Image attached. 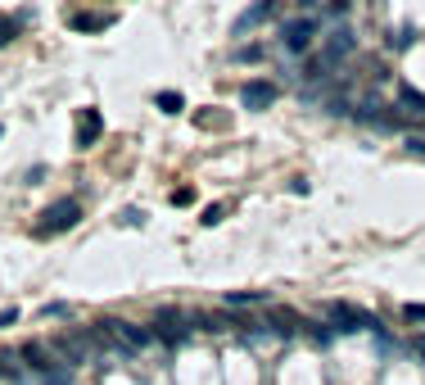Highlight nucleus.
<instances>
[{"label": "nucleus", "mask_w": 425, "mask_h": 385, "mask_svg": "<svg viewBox=\"0 0 425 385\" xmlns=\"http://www.w3.org/2000/svg\"><path fill=\"white\" fill-rule=\"evenodd\" d=\"M353 46H357V36L348 32V28H335L326 41H321V55L308 64V78H317V82H330V73L344 64L348 55H353Z\"/></svg>", "instance_id": "1"}, {"label": "nucleus", "mask_w": 425, "mask_h": 385, "mask_svg": "<svg viewBox=\"0 0 425 385\" xmlns=\"http://www.w3.org/2000/svg\"><path fill=\"white\" fill-rule=\"evenodd\" d=\"M95 327L109 335V344H114L118 354H145L149 344H154V331L149 327H136V322H122V317H104V322H95Z\"/></svg>", "instance_id": "2"}, {"label": "nucleus", "mask_w": 425, "mask_h": 385, "mask_svg": "<svg viewBox=\"0 0 425 385\" xmlns=\"http://www.w3.org/2000/svg\"><path fill=\"white\" fill-rule=\"evenodd\" d=\"M50 349H55V358H59L64 367H77V363L91 358L95 340H91V331H59L55 340H50Z\"/></svg>", "instance_id": "3"}, {"label": "nucleus", "mask_w": 425, "mask_h": 385, "mask_svg": "<svg viewBox=\"0 0 425 385\" xmlns=\"http://www.w3.org/2000/svg\"><path fill=\"white\" fill-rule=\"evenodd\" d=\"M77 218H82V204H77V200H59V204H50L45 213H41V222H36V236H41V241H50V236L77 227Z\"/></svg>", "instance_id": "4"}, {"label": "nucleus", "mask_w": 425, "mask_h": 385, "mask_svg": "<svg viewBox=\"0 0 425 385\" xmlns=\"http://www.w3.org/2000/svg\"><path fill=\"white\" fill-rule=\"evenodd\" d=\"M317 32H321V23L312 19V14L285 19V23H281V46H285V51H290V55H303L308 46H312V36H317Z\"/></svg>", "instance_id": "5"}, {"label": "nucleus", "mask_w": 425, "mask_h": 385, "mask_svg": "<svg viewBox=\"0 0 425 385\" xmlns=\"http://www.w3.org/2000/svg\"><path fill=\"white\" fill-rule=\"evenodd\" d=\"M321 317H326L330 327H340V331H376V317L362 313V308H353V304H340V300L321 308Z\"/></svg>", "instance_id": "6"}, {"label": "nucleus", "mask_w": 425, "mask_h": 385, "mask_svg": "<svg viewBox=\"0 0 425 385\" xmlns=\"http://www.w3.org/2000/svg\"><path fill=\"white\" fill-rule=\"evenodd\" d=\"M276 95H281V86H276V82L254 78V82H244L240 105H244V109H271V105H276Z\"/></svg>", "instance_id": "7"}, {"label": "nucleus", "mask_w": 425, "mask_h": 385, "mask_svg": "<svg viewBox=\"0 0 425 385\" xmlns=\"http://www.w3.org/2000/svg\"><path fill=\"white\" fill-rule=\"evenodd\" d=\"M149 331H154V340H163V344H181L190 327H185V317H181V313H158Z\"/></svg>", "instance_id": "8"}, {"label": "nucleus", "mask_w": 425, "mask_h": 385, "mask_svg": "<svg viewBox=\"0 0 425 385\" xmlns=\"http://www.w3.org/2000/svg\"><path fill=\"white\" fill-rule=\"evenodd\" d=\"M99 132H104L99 109H77V150H91V145L99 141Z\"/></svg>", "instance_id": "9"}, {"label": "nucleus", "mask_w": 425, "mask_h": 385, "mask_svg": "<svg viewBox=\"0 0 425 385\" xmlns=\"http://www.w3.org/2000/svg\"><path fill=\"white\" fill-rule=\"evenodd\" d=\"M18 358H28V367L32 371H41V376H50V371H59V358H50L45 344H23Z\"/></svg>", "instance_id": "10"}, {"label": "nucleus", "mask_w": 425, "mask_h": 385, "mask_svg": "<svg viewBox=\"0 0 425 385\" xmlns=\"http://www.w3.org/2000/svg\"><path fill=\"white\" fill-rule=\"evenodd\" d=\"M271 14H276V0H258L254 9H244V14L235 19V36H240V32H249V28H258V23H267Z\"/></svg>", "instance_id": "11"}, {"label": "nucleus", "mask_w": 425, "mask_h": 385, "mask_svg": "<svg viewBox=\"0 0 425 385\" xmlns=\"http://www.w3.org/2000/svg\"><path fill=\"white\" fill-rule=\"evenodd\" d=\"M227 304H231V308H244V304H267V295H262V290H231V295H227Z\"/></svg>", "instance_id": "12"}, {"label": "nucleus", "mask_w": 425, "mask_h": 385, "mask_svg": "<svg viewBox=\"0 0 425 385\" xmlns=\"http://www.w3.org/2000/svg\"><path fill=\"white\" fill-rule=\"evenodd\" d=\"M154 105L163 109V114H181V109H185V100H181L177 91H158V95H154Z\"/></svg>", "instance_id": "13"}, {"label": "nucleus", "mask_w": 425, "mask_h": 385, "mask_svg": "<svg viewBox=\"0 0 425 385\" xmlns=\"http://www.w3.org/2000/svg\"><path fill=\"white\" fill-rule=\"evenodd\" d=\"M271 327H276V331H281V335H290V331H294V327H298V317H294V313H290V308H276V313H271Z\"/></svg>", "instance_id": "14"}, {"label": "nucleus", "mask_w": 425, "mask_h": 385, "mask_svg": "<svg viewBox=\"0 0 425 385\" xmlns=\"http://www.w3.org/2000/svg\"><path fill=\"white\" fill-rule=\"evenodd\" d=\"M104 23H109V19H95V14H77V19H72V28H77V32H95V28H104Z\"/></svg>", "instance_id": "15"}, {"label": "nucleus", "mask_w": 425, "mask_h": 385, "mask_svg": "<svg viewBox=\"0 0 425 385\" xmlns=\"http://www.w3.org/2000/svg\"><path fill=\"white\" fill-rule=\"evenodd\" d=\"M222 213H227V204H208V209H204V218H199V222H204V227H212V222H222Z\"/></svg>", "instance_id": "16"}, {"label": "nucleus", "mask_w": 425, "mask_h": 385, "mask_svg": "<svg viewBox=\"0 0 425 385\" xmlns=\"http://www.w3.org/2000/svg\"><path fill=\"white\" fill-rule=\"evenodd\" d=\"M407 154H411V159H421V164H425V136H411V141H407Z\"/></svg>", "instance_id": "17"}, {"label": "nucleus", "mask_w": 425, "mask_h": 385, "mask_svg": "<svg viewBox=\"0 0 425 385\" xmlns=\"http://www.w3.org/2000/svg\"><path fill=\"white\" fill-rule=\"evenodd\" d=\"M403 317L407 322H425V304H403Z\"/></svg>", "instance_id": "18"}, {"label": "nucleus", "mask_w": 425, "mask_h": 385, "mask_svg": "<svg viewBox=\"0 0 425 385\" xmlns=\"http://www.w3.org/2000/svg\"><path fill=\"white\" fill-rule=\"evenodd\" d=\"M195 200V191H190V186H181V191H172V204H190Z\"/></svg>", "instance_id": "19"}, {"label": "nucleus", "mask_w": 425, "mask_h": 385, "mask_svg": "<svg viewBox=\"0 0 425 385\" xmlns=\"http://www.w3.org/2000/svg\"><path fill=\"white\" fill-rule=\"evenodd\" d=\"M235 59H262V51H258V46H240V51H235Z\"/></svg>", "instance_id": "20"}, {"label": "nucleus", "mask_w": 425, "mask_h": 385, "mask_svg": "<svg viewBox=\"0 0 425 385\" xmlns=\"http://www.w3.org/2000/svg\"><path fill=\"white\" fill-rule=\"evenodd\" d=\"M5 41H14V23H5V19H0V46H5Z\"/></svg>", "instance_id": "21"}, {"label": "nucleus", "mask_w": 425, "mask_h": 385, "mask_svg": "<svg viewBox=\"0 0 425 385\" xmlns=\"http://www.w3.org/2000/svg\"><path fill=\"white\" fill-rule=\"evenodd\" d=\"M18 322V308H5V313H0V327H14Z\"/></svg>", "instance_id": "22"}, {"label": "nucleus", "mask_w": 425, "mask_h": 385, "mask_svg": "<svg viewBox=\"0 0 425 385\" xmlns=\"http://www.w3.org/2000/svg\"><path fill=\"white\" fill-rule=\"evenodd\" d=\"M411 349H416V354L425 358V335H421V340H416V344H411Z\"/></svg>", "instance_id": "23"}, {"label": "nucleus", "mask_w": 425, "mask_h": 385, "mask_svg": "<svg viewBox=\"0 0 425 385\" xmlns=\"http://www.w3.org/2000/svg\"><path fill=\"white\" fill-rule=\"evenodd\" d=\"M0 376H5V358H0Z\"/></svg>", "instance_id": "24"}, {"label": "nucleus", "mask_w": 425, "mask_h": 385, "mask_svg": "<svg viewBox=\"0 0 425 385\" xmlns=\"http://www.w3.org/2000/svg\"><path fill=\"white\" fill-rule=\"evenodd\" d=\"M303 5H321V0H303Z\"/></svg>", "instance_id": "25"}]
</instances>
